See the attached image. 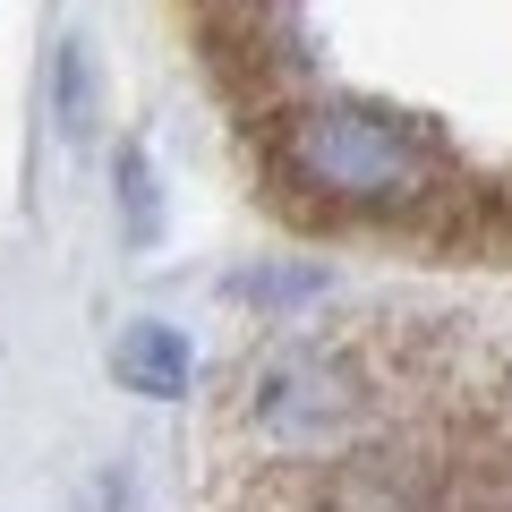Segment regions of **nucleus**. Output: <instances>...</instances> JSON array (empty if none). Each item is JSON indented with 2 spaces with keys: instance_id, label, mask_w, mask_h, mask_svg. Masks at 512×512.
<instances>
[{
  "instance_id": "f03ea898",
  "label": "nucleus",
  "mask_w": 512,
  "mask_h": 512,
  "mask_svg": "<svg viewBox=\"0 0 512 512\" xmlns=\"http://www.w3.org/2000/svg\"><path fill=\"white\" fill-rule=\"evenodd\" d=\"M111 367H120V384H137V393H188V342L171 325H128L120 350H111Z\"/></svg>"
},
{
  "instance_id": "f257e3e1",
  "label": "nucleus",
  "mask_w": 512,
  "mask_h": 512,
  "mask_svg": "<svg viewBox=\"0 0 512 512\" xmlns=\"http://www.w3.org/2000/svg\"><path fill=\"white\" fill-rule=\"evenodd\" d=\"M274 146L308 197L359 205V214H410V205H436L444 188V154L376 103H291Z\"/></svg>"
}]
</instances>
